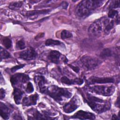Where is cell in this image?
Returning a JSON list of instances; mask_svg holds the SVG:
<instances>
[{"instance_id": "1", "label": "cell", "mask_w": 120, "mask_h": 120, "mask_svg": "<svg viewBox=\"0 0 120 120\" xmlns=\"http://www.w3.org/2000/svg\"><path fill=\"white\" fill-rule=\"evenodd\" d=\"M104 1L85 0L81 1L77 6L75 12L80 17H85L90 15L96 9L101 6Z\"/></svg>"}, {"instance_id": "2", "label": "cell", "mask_w": 120, "mask_h": 120, "mask_svg": "<svg viewBox=\"0 0 120 120\" xmlns=\"http://www.w3.org/2000/svg\"><path fill=\"white\" fill-rule=\"evenodd\" d=\"M45 93L48 95L58 102L62 101L64 98H69L72 96V93L67 89L59 88L55 85L47 88Z\"/></svg>"}, {"instance_id": "3", "label": "cell", "mask_w": 120, "mask_h": 120, "mask_svg": "<svg viewBox=\"0 0 120 120\" xmlns=\"http://www.w3.org/2000/svg\"><path fill=\"white\" fill-rule=\"evenodd\" d=\"M89 90L93 93L104 96H110L115 91V87L112 86L95 85L89 88Z\"/></svg>"}, {"instance_id": "4", "label": "cell", "mask_w": 120, "mask_h": 120, "mask_svg": "<svg viewBox=\"0 0 120 120\" xmlns=\"http://www.w3.org/2000/svg\"><path fill=\"white\" fill-rule=\"evenodd\" d=\"M82 66L87 70L96 68L101 63V61L98 59L90 56H84L80 59Z\"/></svg>"}, {"instance_id": "5", "label": "cell", "mask_w": 120, "mask_h": 120, "mask_svg": "<svg viewBox=\"0 0 120 120\" xmlns=\"http://www.w3.org/2000/svg\"><path fill=\"white\" fill-rule=\"evenodd\" d=\"M86 102L92 110L98 113L105 112L110 108V104L108 102L98 103L90 101L87 100H86Z\"/></svg>"}, {"instance_id": "6", "label": "cell", "mask_w": 120, "mask_h": 120, "mask_svg": "<svg viewBox=\"0 0 120 120\" xmlns=\"http://www.w3.org/2000/svg\"><path fill=\"white\" fill-rule=\"evenodd\" d=\"M103 18L94 22L89 27L88 32L91 36L97 37L100 35L103 28Z\"/></svg>"}, {"instance_id": "7", "label": "cell", "mask_w": 120, "mask_h": 120, "mask_svg": "<svg viewBox=\"0 0 120 120\" xmlns=\"http://www.w3.org/2000/svg\"><path fill=\"white\" fill-rule=\"evenodd\" d=\"M79 106L77 98L74 97L63 106V111L66 113H69L75 111Z\"/></svg>"}, {"instance_id": "8", "label": "cell", "mask_w": 120, "mask_h": 120, "mask_svg": "<svg viewBox=\"0 0 120 120\" xmlns=\"http://www.w3.org/2000/svg\"><path fill=\"white\" fill-rule=\"evenodd\" d=\"M37 56V53L35 50L32 48H29L20 53V57L23 60H30L34 59Z\"/></svg>"}, {"instance_id": "9", "label": "cell", "mask_w": 120, "mask_h": 120, "mask_svg": "<svg viewBox=\"0 0 120 120\" xmlns=\"http://www.w3.org/2000/svg\"><path fill=\"white\" fill-rule=\"evenodd\" d=\"M72 118L80 120H94L95 119V115L91 112L80 110L74 114Z\"/></svg>"}, {"instance_id": "10", "label": "cell", "mask_w": 120, "mask_h": 120, "mask_svg": "<svg viewBox=\"0 0 120 120\" xmlns=\"http://www.w3.org/2000/svg\"><path fill=\"white\" fill-rule=\"evenodd\" d=\"M114 79L112 77H99L91 76L88 80L89 84L94 83H107L114 82Z\"/></svg>"}, {"instance_id": "11", "label": "cell", "mask_w": 120, "mask_h": 120, "mask_svg": "<svg viewBox=\"0 0 120 120\" xmlns=\"http://www.w3.org/2000/svg\"><path fill=\"white\" fill-rule=\"evenodd\" d=\"M36 83L37 84L40 92L45 93L47 88L45 86L46 83V80L42 76H37L34 79Z\"/></svg>"}, {"instance_id": "12", "label": "cell", "mask_w": 120, "mask_h": 120, "mask_svg": "<svg viewBox=\"0 0 120 120\" xmlns=\"http://www.w3.org/2000/svg\"><path fill=\"white\" fill-rule=\"evenodd\" d=\"M38 97V95L37 93H35V94L31 95L28 97H25L22 99V104L25 106L35 105L37 103Z\"/></svg>"}, {"instance_id": "13", "label": "cell", "mask_w": 120, "mask_h": 120, "mask_svg": "<svg viewBox=\"0 0 120 120\" xmlns=\"http://www.w3.org/2000/svg\"><path fill=\"white\" fill-rule=\"evenodd\" d=\"M61 82L65 84H78L81 85L83 83V80L80 78H76L73 80H70L66 76H63L61 78Z\"/></svg>"}, {"instance_id": "14", "label": "cell", "mask_w": 120, "mask_h": 120, "mask_svg": "<svg viewBox=\"0 0 120 120\" xmlns=\"http://www.w3.org/2000/svg\"><path fill=\"white\" fill-rule=\"evenodd\" d=\"M61 56L60 52L57 51H51L48 56V60L53 63L58 64L60 62V59Z\"/></svg>"}, {"instance_id": "15", "label": "cell", "mask_w": 120, "mask_h": 120, "mask_svg": "<svg viewBox=\"0 0 120 120\" xmlns=\"http://www.w3.org/2000/svg\"><path fill=\"white\" fill-rule=\"evenodd\" d=\"M50 11L49 9H43L40 10H31V11H23L21 12V14L26 16H32L33 15H38L40 14H45L49 12Z\"/></svg>"}, {"instance_id": "16", "label": "cell", "mask_w": 120, "mask_h": 120, "mask_svg": "<svg viewBox=\"0 0 120 120\" xmlns=\"http://www.w3.org/2000/svg\"><path fill=\"white\" fill-rule=\"evenodd\" d=\"M103 27L104 31L105 33H108L113 28L114 26V21L110 20L106 17L103 18Z\"/></svg>"}, {"instance_id": "17", "label": "cell", "mask_w": 120, "mask_h": 120, "mask_svg": "<svg viewBox=\"0 0 120 120\" xmlns=\"http://www.w3.org/2000/svg\"><path fill=\"white\" fill-rule=\"evenodd\" d=\"M0 115L5 120H7L9 117L10 110L5 104L0 103Z\"/></svg>"}, {"instance_id": "18", "label": "cell", "mask_w": 120, "mask_h": 120, "mask_svg": "<svg viewBox=\"0 0 120 120\" xmlns=\"http://www.w3.org/2000/svg\"><path fill=\"white\" fill-rule=\"evenodd\" d=\"M22 94L23 93L21 90L17 88H15L13 92V95L15 102L16 104H20Z\"/></svg>"}, {"instance_id": "19", "label": "cell", "mask_w": 120, "mask_h": 120, "mask_svg": "<svg viewBox=\"0 0 120 120\" xmlns=\"http://www.w3.org/2000/svg\"><path fill=\"white\" fill-rule=\"evenodd\" d=\"M23 74H16L11 77L10 79V82L13 86L17 84L19 82L21 81L22 82V76Z\"/></svg>"}, {"instance_id": "20", "label": "cell", "mask_w": 120, "mask_h": 120, "mask_svg": "<svg viewBox=\"0 0 120 120\" xmlns=\"http://www.w3.org/2000/svg\"><path fill=\"white\" fill-rule=\"evenodd\" d=\"M112 55V52L111 49L108 48L104 49L100 53V56L103 59L107 58Z\"/></svg>"}, {"instance_id": "21", "label": "cell", "mask_w": 120, "mask_h": 120, "mask_svg": "<svg viewBox=\"0 0 120 120\" xmlns=\"http://www.w3.org/2000/svg\"><path fill=\"white\" fill-rule=\"evenodd\" d=\"M62 44V43L59 40H54L52 39H48L45 42V45L46 46H54L60 45Z\"/></svg>"}, {"instance_id": "22", "label": "cell", "mask_w": 120, "mask_h": 120, "mask_svg": "<svg viewBox=\"0 0 120 120\" xmlns=\"http://www.w3.org/2000/svg\"><path fill=\"white\" fill-rule=\"evenodd\" d=\"M22 1H15L11 3L9 5V8L12 10H17L22 6Z\"/></svg>"}, {"instance_id": "23", "label": "cell", "mask_w": 120, "mask_h": 120, "mask_svg": "<svg viewBox=\"0 0 120 120\" xmlns=\"http://www.w3.org/2000/svg\"><path fill=\"white\" fill-rule=\"evenodd\" d=\"M2 44L7 49H9L11 48L12 45V42L11 40L8 37H5L3 38Z\"/></svg>"}, {"instance_id": "24", "label": "cell", "mask_w": 120, "mask_h": 120, "mask_svg": "<svg viewBox=\"0 0 120 120\" xmlns=\"http://www.w3.org/2000/svg\"><path fill=\"white\" fill-rule=\"evenodd\" d=\"M87 100H89L91 102H98V103H105L106 101L105 100L101 99L100 98H98L95 97L94 96H93L91 95L88 94L87 95Z\"/></svg>"}, {"instance_id": "25", "label": "cell", "mask_w": 120, "mask_h": 120, "mask_svg": "<svg viewBox=\"0 0 120 120\" xmlns=\"http://www.w3.org/2000/svg\"><path fill=\"white\" fill-rule=\"evenodd\" d=\"M10 57V53L7 51L6 50L2 48V47H0V58L1 60L8 59Z\"/></svg>"}, {"instance_id": "26", "label": "cell", "mask_w": 120, "mask_h": 120, "mask_svg": "<svg viewBox=\"0 0 120 120\" xmlns=\"http://www.w3.org/2000/svg\"><path fill=\"white\" fill-rule=\"evenodd\" d=\"M72 34L67 30H62L60 34V37L63 39L70 38L72 37Z\"/></svg>"}, {"instance_id": "27", "label": "cell", "mask_w": 120, "mask_h": 120, "mask_svg": "<svg viewBox=\"0 0 120 120\" xmlns=\"http://www.w3.org/2000/svg\"><path fill=\"white\" fill-rule=\"evenodd\" d=\"M16 46L18 49H20V50L23 49L25 47V43L23 40L22 39L20 40L17 42L16 44Z\"/></svg>"}, {"instance_id": "28", "label": "cell", "mask_w": 120, "mask_h": 120, "mask_svg": "<svg viewBox=\"0 0 120 120\" xmlns=\"http://www.w3.org/2000/svg\"><path fill=\"white\" fill-rule=\"evenodd\" d=\"M120 7V1L119 0H113L111 2L109 6V8L112 9L113 8H118Z\"/></svg>"}, {"instance_id": "29", "label": "cell", "mask_w": 120, "mask_h": 120, "mask_svg": "<svg viewBox=\"0 0 120 120\" xmlns=\"http://www.w3.org/2000/svg\"><path fill=\"white\" fill-rule=\"evenodd\" d=\"M118 15V12L117 10H114L113 9H110L108 13V16L109 18H113L115 16H117Z\"/></svg>"}, {"instance_id": "30", "label": "cell", "mask_w": 120, "mask_h": 120, "mask_svg": "<svg viewBox=\"0 0 120 120\" xmlns=\"http://www.w3.org/2000/svg\"><path fill=\"white\" fill-rule=\"evenodd\" d=\"M25 90L27 93H32L34 91V88L33 85L30 82H29L28 83Z\"/></svg>"}, {"instance_id": "31", "label": "cell", "mask_w": 120, "mask_h": 120, "mask_svg": "<svg viewBox=\"0 0 120 120\" xmlns=\"http://www.w3.org/2000/svg\"><path fill=\"white\" fill-rule=\"evenodd\" d=\"M34 116L35 117L34 119H47L46 117H44V116L38 111H36V112L34 113Z\"/></svg>"}, {"instance_id": "32", "label": "cell", "mask_w": 120, "mask_h": 120, "mask_svg": "<svg viewBox=\"0 0 120 120\" xmlns=\"http://www.w3.org/2000/svg\"><path fill=\"white\" fill-rule=\"evenodd\" d=\"M24 66H25L24 65H22V64L15 66V67H13L12 68H11V71L12 72H14L15 71H16L17 70H18V69H20V68H23Z\"/></svg>"}, {"instance_id": "33", "label": "cell", "mask_w": 120, "mask_h": 120, "mask_svg": "<svg viewBox=\"0 0 120 120\" xmlns=\"http://www.w3.org/2000/svg\"><path fill=\"white\" fill-rule=\"evenodd\" d=\"M5 96V91L4 89H1L0 90V99H2L3 98H4Z\"/></svg>"}, {"instance_id": "34", "label": "cell", "mask_w": 120, "mask_h": 120, "mask_svg": "<svg viewBox=\"0 0 120 120\" xmlns=\"http://www.w3.org/2000/svg\"><path fill=\"white\" fill-rule=\"evenodd\" d=\"M69 66L71 67V68H72L73 69V70L74 71H75V72L76 73H78L79 71V68L77 67H75V66H73L72 65H69Z\"/></svg>"}, {"instance_id": "35", "label": "cell", "mask_w": 120, "mask_h": 120, "mask_svg": "<svg viewBox=\"0 0 120 120\" xmlns=\"http://www.w3.org/2000/svg\"><path fill=\"white\" fill-rule=\"evenodd\" d=\"M62 7L64 8H67V7L68 6V3L65 1L63 2V3H62Z\"/></svg>"}, {"instance_id": "36", "label": "cell", "mask_w": 120, "mask_h": 120, "mask_svg": "<svg viewBox=\"0 0 120 120\" xmlns=\"http://www.w3.org/2000/svg\"><path fill=\"white\" fill-rule=\"evenodd\" d=\"M112 120H119V118H117V116L115 114H113L112 116Z\"/></svg>"}]
</instances>
